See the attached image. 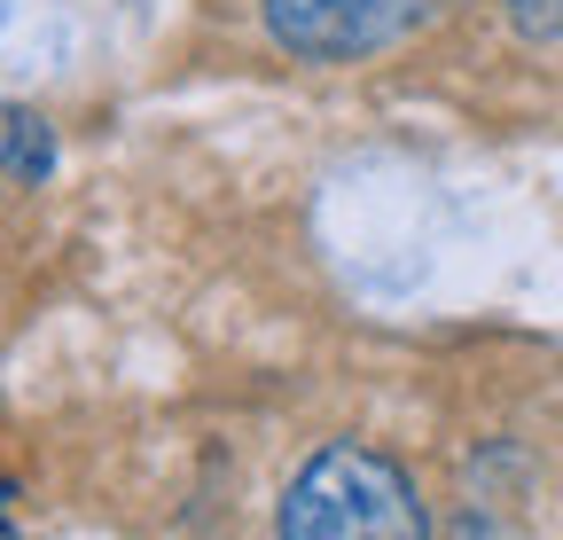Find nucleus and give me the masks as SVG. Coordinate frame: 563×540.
Segmentation results:
<instances>
[{"label": "nucleus", "mask_w": 563, "mask_h": 540, "mask_svg": "<svg viewBox=\"0 0 563 540\" xmlns=\"http://www.w3.org/2000/svg\"><path fill=\"white\" fill-rule=\"evenodd\" d=\"M439 9L446 0H266V32L306 63H361L422 32Z\"/></svg>", "instance_id": "nucleus-2"}, {"label": "nucleus", "mask_w": 563, "mask_h": 540, "mask_svg": "<svg viewBox=\"0 0 563 540\" xmlns=\"http://www.w3.org/2000/svg\"><path fill=\"white\" fill-rule=\"evenodd\" d=\"M446 540H525V532H517V525H501V517H462Z\"/></svg>", "instance_id": "nucleus-5"}, {"label": "nucleus", "mask_w": 563, "mask_h": 540, "mask_svg": "<svg viewBox=\"0 0 563 540\" xmlns=\"http://www.w3.org/2000/svg\"><path fill=\"white\" fill-rule=\"evenodd\" d=\"M0 173L9 180H47L55 173V133L40 110H0Z\"/></svg>", "instance_id": "nucleus-3"}, {"label": "nucleus", "mask_w": 563, "mask_h": 540, "mask_svg": "<svg viewBox=\"0 0 563 540\" xmlns=\"http://www.w3.org/2000/svg\"><path fill=\"white\" fill-rule=\"evenodd\" d=\"M274 540H431V509L384 447L329 439L282 486Z\"/></svg>", "instance_id": "nucleus-1"}, {"label": "nucleus", "mask_w": 563, "mask_h": 540, "mask_svg": "<svg viewBox=\"0 0 563 540\" xmlns=\"http://www.w3.org/2000/svg\"><path fill=\"white\" fill-rule=\"evenodd\" d=\"M501 9H509V32L525 47H555L563 40V0H501Z\"/></svg>", "instance_id": "nucleus-4"}]
</instances>
